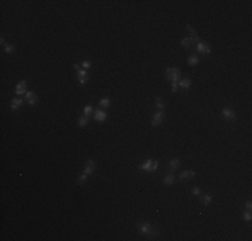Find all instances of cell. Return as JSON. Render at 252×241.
<instances>
[{
    "label": "cell",
    "mask_w": 252,
    "mask_h": 241,
    "mask_svg": "<svg viewBox=\"0 0 252 241\" xmlns=\"http://www.w3.org/2000/svg\"><path fill=\"white\" fill-rule=\"evenodd\" d=\"M180 76H181V71L176 67H169L166 70V79L170 82H178Z\"/></svg>",
    "instance_id": "cell-1"
},
{
    "label": "cell",
    "mask_w": 252,
    "mask_h": 241,
    "mask_svg": "<svg viewBox=\"0 0 252 241\" xmlns=\"http://www.w3.org/2000/svg\"><path fill=\"white\" fill-rule=\"evenodd\" d=\"M137 229H138V232L141 233V235H148L149 230L152 229V225L149 222H145V221H142V222H140L138 225H137Z\"/></svg>",
    "instance_id": "cell-2"
},
{
    "label": "cell",
    "mask_w": 252,
    "mask_h": 241,
    "mask_svg": "<svg viewBox=\"0 0 252 241\" xmlns=\"http://www.w3.org/2000/svg\"><path fill=\"white\" fill-rule=\"evenodd\" d=\"M162 119H164V111L162 110H158L154 114V117L152 118V125L153 126H158V125L162 123Z\"/></svg>",
    "instance_id": "cell-3"
},
{
    "label": "cell",
    "mask_w": 252,
    "mask_h": 241,
    "mask_svg": "<svg viewBox=\"0 0 252 241\" xmlns=\"http://www.w3.org/2000/svg\"><path fill=\"white\" fill-rule=\"evenodd\" d=\"M223 117H224L227 120H235L236 119V114H235V111L232 110V108H229V107L223 108Z\"/></svg>",
    "instance_id": "cell-4"
},
{
    "label": "cell",
    "mask_w": 252,
    "mask_h": 241,
    "mask_svg": "<svg viewBox=\"0 0 252 241\" xmlns=\"http://www.w3.org/2000/svg\"><path fill=\"white\" fill-rule=\"evenodd\" d=\"M15 93L18 95H23V94H27V82L26 81H21L16 84V88H15Z\"/></svg>",
    "instance_id": "cell-5"
},
{
    "label": "cell",
    "mask_w": 252,
    "mask_h": 241,
    "mask_svg": "<svg viewBox=\"0 0 252 241\" xmlns=\"http://www.w3.org/2000/svg\"><path fill=\"white\" fill-rule=\"evenodd\" d=\"M95 172V162L93 160H87V162H86V168L85 170H83V173L85 174H93V173Z\"/></svg>",
    "instance_id": "cell-6"
},
{
    "label": "cell",
    "mask_w": 252,
    "mask_h": 241,
    "mask_svg": "<svg viewBox=\"0 0 252 241\" xmlns=\"http://www.w3.org/2000/svg\"><path fill=\"white\" fill-rule=\"evenodd\" d=\"M186 31H188V34H189V35H191V36H189V38H191V39L193 40L194 43H198V42H200V38H198L197 32L194 31V28L192 27L191 24H188V26H186Z\"/></svg>",
    "instance_id": "cell-7"
},
{
    "label": "cell",
    "mask_w": 252,
    "mask_h": 241,
    "mask_svg": "<svg viewBox=\"0 0 252 241\" xmlns=\"http://www.w3.org/2000/svg\"><path fill=\"white\" fill-rule=\"evenodd\" d=\"M197 51L201 52V54H211V52H212L209 46H208L205 42H198L197 43Z\"/></svg>",
    "instance_id": "cell-8"
},
{
    "label": "cell",
    "mask_w": 252,
    "mask_h": 241,
    "mask_svg": "<svg viewBox=\"0 0 252 241\" xmlns=\"http://www.w3.org/2000/svg\"><path fill=\"white\" fill-rule=\"evenodd\" d=\"M107 118L106 113L102 111V110H95L94 111V120H97V122H105Z\"/></svg>",
    "instance_id": "cell-9"
},
{
    "label": "cell",
    "mask_w": 252,
    "mask_h": 241,
    "mask_svg": "<svg viewBox=\"0 0 252 241\" xmlns=\"http://www.w3.org/2000/svg\"><path fill=\"white\" fill-rule=\"evenodd\" d=\"M26 99H27V102H28V105H35V103L38 102V95H36V93H34V91H30V93H27L26 94Z\"/></svg>",
    "instance_id": "cell-10"
},
{
    "label": "cell",
    "mask_w": 252,
    "mask_h": 241,
    "mask_svg": "<svg viewBox=\"0 0 252 241\" xmlns=\"http://www.w3.org/2000/svg\"><path fill=\"white\" fill-rule=\"evenodd\" d=\"M78 81L81 84H85L86 82L89 81V76H87V72L86 70H78Z\"/></svg>",
    "instance_id": "cell-11"
},
{
    "label": "cell",
    "mask_w": 252,
    "mask_h": 241,
    "mask_svg": "<svg viewBox=\"0 0 252 241\" xmlns=\"http://www.w3.org/2000/svg\"><path fill=\"white\" fill-rule=\"evenodd\" d=\"M196 175V173L193 170H185L180 174V181H185V180H189V178H193Z\"/></svg>",
    "instance_id": "cell-12"
},
{
    "label": "cell",
    "mask_w": 252,
    "mask_h": 241,
    "mask_svg": "<svg viewBox=\"0 0 252 241\" xmlns=\"http://www.w3.org/2000/svg\"><path fill=\"white\" fill-rule=\"evenodd\" d=\"M152 165H153V160H146L140 165V169L141 170H145V172H148V173H150Z\"/></svg>",
    "instance_id": "cell-13"
},
{
    "label": "cell",
    "mask_w": 252,
    "mask_h": 241,
    "mask_svg": "<svg viewBox=\"0 0 252 241\" xmlns=\"http://www.w3.org/2000/svg\"><path fill=\"white\" fill-rule=\"evenodd\" d=\"M157 236H160V229H158L157 226H153L152 225V229L149 230V233L146 235V237L150 238V240H153V238H156Z\"/></svg>",
    "instance_id": "cell-14"
},
{
    "label": "cell",
    "mask_w": 252,
    "mask_h": 241,
    "mask_svg": "<svg viewBox=\"0 0 252 241\" xmlns=\"http://www.w3.org/2000/svg\"><path fill=\"white\" fill-rule=\"evenodd\" d=\"M178 86H180L181 88H184V90H188V88H191L192 82L189 81L188 78H184V79H181V81L178 82Z\"/></svg>",
    "instance_id": "cell-15"
},
{
    "label": "cell",
    "mask_w": 252,
    "mask_h": 241,
    "mask_svg": "<svg viewBox=\"0 0 252 241\" xmlns=\"http://www.w3.org/2000/svg\"><path fill=\"white\" fill-rule=\"evenodd\" d=\"M21 105H23V99H20V98H15V99L11 101V108H12V110L20 108Z\"/></svg>",
    "instance_id": "cell-16"
},
{
    "label": "cell",
    "mask_w": 252,
    "mask_h": 241,
    "mask_svg": "<svg viewBox=\"0 0 252 241\" xmlns=\"http://www.w3.org/2000/svg\"><path fill=\"white\" fill-rule=\"evenodd\" d=\"M200 196H201V200H203L204 206H208V205L211 204V201H212V196H211L209 193H205V194H200Z\"/></svg>",
    "instance_id": "cell-17"
},
{
    "label": "cell",
    "mask_w": 252,
    "mask_h": 241,
    "mask_svg": "<svg viewBox=\"0 0 252 241\" xmlns=\"http://www.w3.org/2000/svg\"><path fill=\"white\" fill-rule=\"evenodd\" d=\"M173 182H174V175L172 173H168L164 178V184L169 186V185H173Z\"/></svg>",
    "instance_id": "cell-18"
},
{
    "label": "cell",
    "mask_w": 252,
    "mask_h": 241,
    "mask_svg": "<svg viewBox=\"0 0 252 241\" xmlns=\"http://www.w3.org/2000/svg\"><path fill=\"white\" fill-rule=\"evenodd\" d=\"M193 44H194V42L191 39V38H185V39L181 40V46L184 48H189V47H192Z\"/></svg>",
    "instance_id": "cell-19"
},
{
    "label": "cell",
    "mask_w": 252,
    "mask_h": 241,
    "mask_svg": "<svg viewBox=\"0 0 252 241\" xmlns=\"http://www.w3.org/2000/svg\"><path fill=\"white\" fill-rule=\"evenodd\" d=\"M169 166L173 169V170H176V169H178L180 166H181V161L177 160V158H174V160H170L169 161Z\"/></svg>",
    "instance_id": "cell-20"
},
{
    "label": "cell",
    "mask_w": 252,
    "mask_h": 241,
    "mask_svg": "<svg viewBox=\"0 0 252 241\" xmlns=\"http://www.w3.org/2000/svg\"><path fill=\"white\" fill-rule=\"evenodd\" d=\"M154 106H156V108H157V110H164V108H165V105H164V102H162V99L160 98V96H157V98H156Z\"/></svg>",
    "instance_id": "cell-21"
},
{
    "label": "cell",
    "mask_w": 252,
    "mask_h": 241,
    "mask_svg": "<svg viewBox=\"0 0 252 241\" xmlns=\"http://www.w3.org/2000/svg\"><path fill=\"white\" fill-rule=\"evenodd\" d=\"M198 63V56L197 55H189L188 56V64L191 66H196Z\"/></svg>",
    "instance_id": "cell-22"
},
{
    "label": "cell",
    "mask_w": 252,
    "mask_h": 241,
    "mask_svg": "<svg viewBox=\"0 0 252 241\" xmlns=\"http://www.w3.org/2000/svg\"><path fill=\"white\" fill-rule=\"evenodd\" d=\"M78 125H79L81 127L87 126V125H89V119H87V117H85V115H82V117H79V118H78Z\"/></svg>",
    "instance_id": "cell-23"
},
{
    "label": "cell",
    "mask_w": 252,
    "mask_h": 241,
    "mask_svg": "<svg viewBox=\"0 0 252 241\" xmlns=\"http://www.w3.org/2000/svg\"><path fill=\"white\" fill-rule=\"evenodd\" d=\"M99 106L101 107H105V108H107L110 106V99L107 98V96H105V98H102V99L99 101Z\"/></svg>",
    "instance_id": "cell-24"
},
{
    "label": "cell",
    "mask_w": 252,
    "mask_h": 241,
    "mask_svg": "<svg viewBox=\"0 0 252 241\" xmlns=\"http://www.w3.org/2000/svg\"><path fill=\"white\" fill-rule=\"evenodd\" d=\"M93 110H94V107L91 105H86L85 107H83V114H85V117H89V115L93 113Z\"/></svg>",
    "instance_id": "cell-25"
},
{
    "label": "cell",
    "mask_w": 252,
    "mask_h": 241,
    "mask_svg": "<svg viewBox=\"0 0 252 241\" xmlns=\"http://www.w3.org/2000/svg\"><path fill=\"white\" fill-rule=\"evenodd\" d=\"M86 180H87V174L82 173V174H81L78 178H76V182H78V185H83V184L86 182Z\"/></svg>",
    "instance_id": "cell-26"
},
{
    "label": "cell",
    "mask_w": 252,
    "mask_h": 241,
    "mask_svg": "<svg viewBox=\"0 0 252 241\" xmlns=\"http://www.w3.org/2000/svg\"><path fill=\"white\" fill-rule=\"evenodd\" d=\"M243 218L246 221H251L252 220V214H251V210H247L243 213Z\"/></svg>",
    "instance_id": "cell-27"
},
{
    "label": "cell",
    "mask_w": 252,
    "mask_h": 241,
    "mask_svg": "<svg viewBox=\"0 0 252 241\" xmlns=\"http://www.w3.org/2000/svg\"><path fill=\"white\" fill-rule=\"evenodd\" d=\"M4 48H6V52H7V54H11V52L15 51V47H14L12 44H6V47H4Z\"/></svg>",
    "instance_id": "cell-28"
},
{
    "label": "cell",
    "mask_w": 252,
    "mask_h": 241,
    "mask_svg": "<svg viewBox=\"0 0 252 241\" xmlns=\"http://www.w3.org/2000/svg\"><path fill=\"white\" fill-rule=\"evenodd\" d=\"M192 194H193V196H200L201 190L198 189V188H193V189H192Z\"/></svg>",
    "instance_id": "cell-29"
},
{
    "label": "cell",
    "mask_w": 252,
    "mask_h": 241,
    "mask_svg": "<svg viewBox=\"0 0 252 241\" xmlns=\"http://www.w3.org/2000/svg\"><path fill=\"white\" fill-rule=\"evenodd\" d=\"M178 88V82H172V93H176Z\"/></svg>",
    "instance_id": "cell-30"
},
{
    "label": "cell",
    "mask_w": 252,
    "mask_h": 241,
    "mask_svg": "<svg viewBox=\"0 0 252 241\" xmlns=\"http://www.w3.org/2000/svg\"><path fill=\"white\" fill-rule=\"evenodd\" d=\"M158 168V161H153V165H152V169H150V173L152 172H156Z\"/></svg>",
    "instance_id": "cell-31"
},
{
    "label": "cell",
    "mask_w": 252,
    "mask_h": 241,
    "mask_svg": "<svg viewBox=\"0 0 252 241\" xmlns=\"http://www.w3.org/2000/svg\"><path fill=\"white\" fill-rule=\"evenodd\" d=\"M82 67H83V70L90 68V67H91V63H90V62H87V60H85V62H82Z\"/></svg>",
    "instance_id": "cell-32"
},
{
    "label": "cell",
    "mask_w": 252,
    "mask_h": 241,
    "mask_svg": "<svg viewBox=\"0 0 252 241\" xmlns=\"http://www.w3.org/2000/svg\"><path fill=\"white\" fill-rule=\"evenodd\" d=\"M246 208H247V210H251V209H252L251 201H247V202H246Z\"/></svg>",
    "instance_id": "cell-33"
},
{
    "label": "cell",
    "mask_w": 252,
    "mask_h": 241,
    "mask_svg": "<svg viewBox=\"0 0 252 241\" xmlns=\"http://www.w3.org/2000/svg\"><path fill=\"white\" fill-rule=\"evenodd\" d=\"M74 68H75L76 71H78V70H81V68H79V64H74Z\"/></svg>",
    "instance_id": "cell-34"
}]
</instances>
